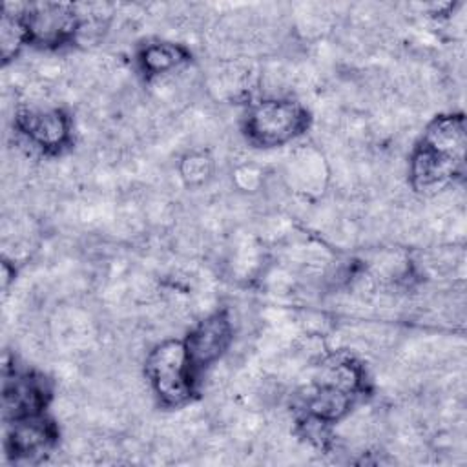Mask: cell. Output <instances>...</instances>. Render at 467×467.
<instances>
[{
	"label": "cell",
	"instance_id": "obj_1",
	"mask_svg": "<svg viewBox=\"0 0 467 467\" xmlns=\"http://www.w3.org/2000/svg\"><path fill=\"white\" fill-rule=\"evenodd\" d=\"M465 155V122L460 115L432 120L412 155L410 175L418 190H440L460 171Z\"/></svg>",
	"mask_w": 467,
	"mask_h": 467
},
{
	"label": "cell",
	"instance_id": "obj_2",
	"mask_svg": "<svg viewBox=\"0 0 467 467\" xmlns=\"http://www.w3.org/2000/svg\"><path fill=\"white\" fill-rule=\"evenodd\" d=\"M146 374L159 398L168 405H179L192 396L195 374L184 341H164L157 345L148 356Z\"/></svg>",
	"mask_w": 467,
	"mask_h": 467
},
{
	"label": "cell",
	"instance_id": "obj_3",
	"mask_svg": "<svg viewBox=\"0 0 467 467\" xmlns=\"http://www.w3.org/2000/svg\"><path fill=\"white\" fill-rule=\"evenodd\" d=\"M306 122V109L299 102L270 99L250 108L246 131L259 146H281L305 131Z\"/></svg>",
	"mask_w": 467,
	"mask_h": 467
},
{
	"label": "cell",
	"instance_id": "obj_4",
	"mask_svg": "<svg viewBox=\"0 0 467 467\" xmlns=\"http://www.w3.org/2000/svg\"><path fill=\"white\" fill-rule=\"evenodd\" d=\"M20 16L26 27L27 42L42 46H57L66 42L69 36H73L78 26V16L71 4H29Z\"/></svg>",
	"mask_w": 467,
	"mask_h": 467
},
{
	"label": "cell",
	"instance_id": "obj_5",
	"mask_svg": "<svg viewBox=\"0 0 467 467\" xmlns=\"http://www.w3.org/2000/svg\"><path fill=\"white\" fill-rule=\"evenodd\" d=\"M232 341V323L224 312H215L201 321L186 337L184 347L193 374L215 363Z\"/></svg>",
	"mask_w": 467,
	"mask_h": 467
},
{
	"label": "cell",
	"instance_id": "obj_6",
	"mask_svg": "<svg viewBox=\"0 0 467 467\" xmlns=\"http://www.w3.org/2000/svg\"><path fill=\"white\" fill-rule=\"evenodd\" d=\"M47 390L44 381L29 372H11L4 376L2 405L4 416L13 420L40 414L46 405Z\"/></svg>",
	"mask_w": 467,
	"mask_h": 467
},
{
	"label": "cell",
	"instance_id": "obj_7",
	"mask_svg": "<svg viewBox=\"0 0 467 467\" xmlns=\"http://www.w3.org/2000/svg\"><path fill=\"white\" fill-rule=\"evenodd\" d=\"M55 427L42 414L13 420L5 438V449L15 458L33 460L42 456L55 441Z\"/></svg>",
	"mask_w": 467,
	"mask_h": 467
},
{
	"label": "cell",
	"instance_id": "obj_8",
	"mask_svg": "<svg viewBox=\"0 0 467 467\" xmlns=\"http://www.w3.org/2000/svg\"><path fill=\"white\" fill-rule=\"evenodd\" d=\"M20 131L42 150H58L69 135V120L60 109L26 111L16 119Z\"/></svg>",
	"mask_w": 467,
	"mask_h": 467
},
{
	"label": "cell",
	"instance_id": "obj_9",
	"mask_svg": "<svg viewBox=\"0 0 467 467\" xmlns=\"http://www.w3.org/2000/svg\"><path fill=\"white\" fill-rule=\"evenodd\" d=\"M186 51L181 46L175 44H150L142 55H140V62L144 66V69L151 75L155 73H164L170 71L171 67L179 66L181 62L186 60Z\"/></svg>",
	"mask_w": 467,
	"mask_h": 467
},
{
	"label": "cell",
	"instance_id": "obj_10",
	"mask_svg": "<svg viewBox=\"0 0 467 467\" xmlns=\"http://www.w3.org/2000/svg\"><path fill=\"white\" fill-rule=\"evenodd\" d=\"M0 40H2L4 60H9L11 55H15L24 42H27L26 27L20 15L4 13L2 24H0Z\"/></svg>",
	"mask_w": 467,
	"mask_h": 467
}]
</instances>
